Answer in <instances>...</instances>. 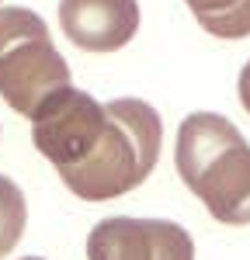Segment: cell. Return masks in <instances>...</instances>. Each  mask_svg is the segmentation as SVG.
Masks as SVG:
<instances>
[{"label":"cell","instance_id":"11","mask_svg":"<svg viewBox=\"0 0 250 260\" xmlns=\"http://www.w3.org/2000/svg\"><path fill=\"white\" fill-rule=\"evenodd\" d=\"M0 4H4V0H0Z\"/></svg>","mask_w":250,"mask_h":260},{"label":"cell","instance_id":"8","mask_svg":"<svg viewBox=\"0 0 250 260\" xmlns=\"http://www.w3.org/2000/svg\"><path fill=\"white\" fill-rule=\"evenodd\" d=\"M28 225V201L24 191L11 177L0 174V257H7L24 236Z\"/></svg>","mask_w":250,"mask_h":260},{"label":"cell","instance_id":"1","mask_svg":"<svg viewBox=\"0 0 250 260\" xmlns=\"http://www.w3.org/2000/svg\"><path fill=\"white\" fill-rule=\"evenodd\" d=\"M177 174L223 225H250V142L215 111H191L177 128Z\"/></svg>","mask_w":250,"mask_h":260},{"label":"cell","instance_id":"2","mask_svg":"<svg viewBox=\"0 0 250 260\" xmlns=\"http://www.w3.org/2000/svg\"><path fill=\"white\" fill-rule=\"evenodd\" d=\"M164 121L139 98L104 101V132L77 167L63 170V184L83 201H111L143 184L160 160Z\"/></svg>","mask_w":250,"mask_h":260},{"label":"cell","instance_id":"6","mask_svg":"<svg viewBox=\"0 0 250 260\" xmlns=\"http://www.w3.org/2000/svg\"><path fill=\"white\" fill-rule=\"evenodd\" d=\"M59 24L77 49L115 52L139 31V0H59Z\"/></svg>","mask_w":250,"mask_h":260},{"label":"cell","instance_id":"9","mask_svg":"<svg viewBox=\"0 0 250 260\" xmlns=\"http://www.w3.org/2000/svg\"><path fill=\"white\" fill-rule=\"evenodd\" d=\"M240 104H243V111L250 115V62L240 70Z\"/></svg>","mask_w":250,"mask_h":260},{"label":"cell","instance_id":"10","mask_svg":"<svg viewBox=\"0 0 250 260\" xmlns=\"http://www.w3.org/2000/svg\"><path fill=\"white\" fill-rule=\"evenodd\" d=\"M24 260H42V257H24Z\"/></svg>","mask_w":250,"mask_h":260},{"label":"cell","instance_id":"3","mask_svg":"<svg viewBox=\"0 0 250 260\" xmlns=\"http://www.w3.org/2000/svg\"><path fill=\"white\" fill-rule=\"evenodd\" d=\"M70 87V66L59 56L49 24L28 7L0 11V98L32 118L56 90Z\"/></svg>","mask_w":250,"mask_h":260},{"label":"cell","instance_id":"4","mask_svg":"<svg viewBox=\"0 0 250 260\" xmlns=\"http://www.w3.org/2000/svg\"><path fill=\"white\" fill-rule=\"evenodd\" d=\"M104 132V101L73 83L56 90L52 98L32 115V139L56 170H70L98 146Z\"/></svg>","mask_w":250,"mask_h":260},{"label":"cell","instance_id":"5","mask_svg":"<svg viewBox=\"0 0 250 260\" xmlns=\"http://www.w3.org/2000/svg\"><path fill=\"white\" fill-rule=\"evenodd\" d=\"M87 260H195V243L170 219L111 215L90 229Z\"/></svg>","mask_w":250,"mask_h":260},{"label":"cell","instance_id":"7","mask_svg":"<svg viewBox=\"0 0 250 260\" xmlns=\"http://www.w3.org/2000/svg\"><path fill=\"white\" fill-rule=\"evenodd\" d=\"M195 21L215 39H247L250 35V0H184Z\"/></svg>","mask_w":250,"mask_h":260}]
</instances>
